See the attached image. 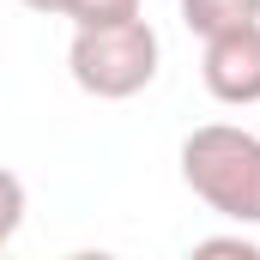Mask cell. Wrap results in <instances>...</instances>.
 I'll return each mask as SVG.
<instances>
[{
	"label": "cell",
	"mask_w": 260,
	"mask_h": 260,
	"mask_svg": "<svg viewBox=\"0 0 260 260\" xmlns=\"http://www.w3.org/2000/svg\"><path fill=\"white\" fill-rule=\"evenodd\" d=\"M182 182L200 206L230 224H260V133L206 121L182 139Z\"/></svg>",
	"instance_id": "6da1fadb"
},
{
	"label": "cell",
	"mask_w": 260,
	"mask_h": 260,
	"mask_svg": "<svg viewBox=\"0 0 260 260\" xmlns=\"http://www.w3.org/2000/svg\"><path fill=\"white\" fill-rule=\"evenodd\" d=\"M24 212H30L24 182H18L12 170H0V248H12V236L24 230Z\"/></svg>",
	"instance_id": "8992f818"
},
{
	"label": "cell",
	"mask_w": 260,
	"mask_h": 260,
	"mask_svg": "<svg viewBox=\"0 0 260 260\" xmlns=\"http://www.w3.org/2000/svg\"><path fill=\"white\" fill-rule=\"evenodd\" d=\"M139 6H145V0H67L61 18H73V30H85V24H121V18H139Z\"/></svg>",
	"instance_id": "5b68a950"
},
{
	"label": "cell",
	"mask_w": 260,
	"mask_h": 260,
	"mask_svg": "<svg viewBox=\"0 0 260 260\" xmlns=\"http://www.w3.org/2000/svg\"><path fill=\"white\" fill-rule=\"evenodd\" d=\"M194 254H242V260H260V242H254V236H206V242H194Z\"/></svg>",
	"instance_id": "52a82bcc"
},
{
	"label": "cell",
	"mask_w": 260,
	"mask_h": 260,
	"mask_svg": "<svg viewBox=\"0 0 260 260\" xmlns=\"http://www.w3.org/2000/svg\"><path fill=\"white\" fill-rule=\"evenodd\" d=\"M182 6V24L194 30L200 43L218 37V30H236V24H254L260 18V0H176Z\"/></svg>",
	"instance_id": "277c9868"
},
{
	"label": "cell",
	"mask_w": 260,
	"mask_h": 260,
	"mask_svg": "<svg viewBox=\"0 0 260 260\" xmlns=\"http://www.w3.org/2000/svg\"><path fill=\"white\" fill-rule=\"evenodd\" d=\"M18 6H30V12H49V18H61L67 0H18Z\"/></svg>",
	"instance_id": "ba28073f"
},
{
	"label": "cell",
	"mask_w": 260,
	"mask_h": 260,
	"mask_svg": "<svg viewBox=\"0 0 260 260\" xmlns=\"http://www.w3.org/2000/svg\"><path fill=\"white\" fill-rule=\"evenodd\" d=\"M157 61H164V43L145 24V12L139 18H121V24H85L67 43L73 85L85 97H97V103H127V97H139L157 79Z\"/></svg>",
	"instance_id": "7a4b0ae2"
},
{
	"label": "cell",
	"mask_w": 260,
	"mask_h": 260,
	"mask_svg": "<svg viewBox=\"0 0 260 260\" xmlns=\"http://www.w3.org/2000/svg\"><path fill=\"white\" fill-rule=\"evenodd\" d=\"M200 79H206V91H212L218 103H230V109L260 103V18H254V24H236V30L206 37Z\"/></svg>",
	"instance_id": "3957f363"
}]
</instances>
